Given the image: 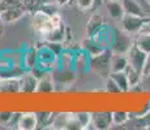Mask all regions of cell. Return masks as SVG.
Returning <instances> with one entry per match:
<instances>
[{
    "mask_svg": "<svg viewBox=\"0 0 150 130\" xmlns=\"http://www.w3.org/2000/svg\"><path fill=\"white\" fill-rule=\"evenodd\" d=\"M110 57H111V52H106L103 51L102 53L91 56V68L96 69L98 72V74L100 73V76L107 78L111 73L110 70Z\"/></svg>",
    "mask_w": 150,
    "mask_h": 130,
    "instance_id": "cell-3",
    "label": "cell"
},
{
    "mask_svg": "<svg viewBox=\"0 0 150 130\" xmlns=\"http://www.w3.org/2000/svg\"><path fill=\"white\" fill-rule=\"evenodd\" d=\"M122 4L124 8V13L127 14H133V16L145 17V12L138 0H122Z\"/></svg>",
    "mask_w": 150,
    "mask_h": 130,
    "instance_id": "cell-11",
    "label": "cell"
},
{
    "mask_svg": "<svg viewBox=\"0 0 150 130\" xmlns=\"http://www.w3.org/2000/svg\"><path fill=\"white\" fill-rule=\"evenodd\" d=\"M140 87L144 89V90H150V74L142 76V78H141Z\"/></svg>",
    "mask_w": 150,
    "mask_h": 130,
    "instance_id": "cell-24",
    "label": "cell"
},
{
    "mask_svg": "<svg viewBox=\"0 0 150 130\" xmlns=\"http://www.w3.org/2000/svg\"><path fill=\"white\" fill-rule=\"evenodd\" d=\"M45 38L48 40V42H52V43H63L65 39V31L64 27L62 25L56 26L54 27L52 30H50L48 33L45 34Z\"/></svg>",
    "mask_w": 150,
    "mask_h": 130,
    "instance_id": "cell-14",
    "label": "cell"
},
{
    "mask_svg": "<svg viewBox=\"0 0 150 130\" xmlns=\"http://www.w3.org/2000/svg\"><path fill=\"white\" fill-rule=\"evenodd\" d=\"M76 1H77V7L81 11H89L94 5V0H76Z\"/></svg>",
    "mask_w": 150,
    "mask_h": 130,
    "instance_id": "cell-23",
    "label": "cell"
},
{
    "mask_svg": "<svg viewBox=\"0 0 150 130\" xmlns=\"http://www.w3.org/2000/svg\"><path fill=\"white\" fill-rule=\"evenodd\" d=\"M69 1H71V0H56V3L59 5H67Z\"/></svg>",
    "mask_w": 150,
    "mask_h": 130,
    "instance_id": "cell-29",
    "label": "cell"
},
{
    "mask_svg": "<svg viewBox=\"0 0 150 130\" xmlns=\"http://www.w3.org/2000/svg\"><path fill=\"white\" fill-rule=\"evenodd\" d=\"M0 1H4V0H0Z\"/></svg>",
    "mask_w": 150,
    "mask_h": 130,
    "instance_id": "cell-31",
    "label": "cell"
},
{
    "mask_svg": "<svg viewBox=\"0 0 150 130\" xmlns=\"http://www.w3.org/2000/svg\"><path fill=\"white\" fill-rule=\"evenodd\" d=\"M24 12L22 9L20 8H16V7H11V8H4V9L0 12V17L1 20L4 21V24H9V22H13L16 20L21 18Z\"/></svg>",
    "mask_w": 150,
    "mask_h": 130,
    "instance_id": "cell-13",
    "label": "cell"
},
{
    "mask_svg": "<svg viewBox=\"0 0 150 130\" xmlns=\"http://www.w3.org/2000/svg\"><path fill=\"white\" fill-rule=\"evenodd\" d=\"M131 37L132 35L127 34L125 31H123V30L120 31V33H117L111 52H115V53H127V52L129 51V48H131L134 43L131 40Z\"/></svg>",
    "mask_w": 150,
    "mask_h": 130,
    "instance_id": "cell-5",
    "label": "cell"
},
{
    "mask_svg": "<svg viewBox=\"0 0 150 130\" xmlns=\"http://www.w3.org/2000/svg\"><path fill=\"white\" fill-rule=\"evenodd\" d=\"M145 17H140V16H133V14H127L124 13V16L120 18L122 22V30L125 31L129 35H134L138 34L141 26H142L144 21H145Z\"/></svg>",
    "mask_w": 150,
    "mask_h": 130,
    "instance_id": "cell-2",
    "label": "cell"
},
{
    "mask_svg": "<svg viewBox=\"0 0 150 130\" xmlns=\"http://www.w3.org/2000/svg\"><path fill=\"white\" fill-rule=\"evenodd\" d=\"M106 91L110 92V94H114V92H120V89L119 86L116 85V82H115L114 79H112L111 77H107L106 78V86H105Z\"/></svg>",
    "mask_w": 150,
    "mask_h": 130,
    "instance_id": "cell-20",
    "label": "cell"
},
{
    "mask_svg": "<svg viewBox=\"0 0 150 130\" xmlns=\"http://www.w3.org/2000/svg\"><path fill=\"white\" fill-rule=\"evenodd\" d=\"M110 77L119 86L120 92H127L131 90V85H129V79H128V76H127L125 70L124 72H111Z\"/></svg>",
    "mask_w": 150,
    "mask_h": 130,
    "instance_id": "cell-12",
    "label": "cell"
},
{
    "mask_svg": "<svg viewBox=\"0 0 150 130\" xmlns=\"http://www.w3.org/2000/svg\"><path fill=\"white\" fill-rule=\"evenodd\" d=\"M127 57H128V65L132 66L133 69H136L137 72H140V73L142 74V69H144V65H145L148 53L144 52L142 50H140L133 43V46L127 52Z\"/></svg>",
    "mask_w": 150,
    "mask_h": 130,
    "instance_id": "cell-1",
    "label": "cell"
},
{
    "mask_svg": "<svg viewBox=\"0 0 150 130\" xmlns=\"http://www.w3.org/2000/svg\"><path fill=\"white\" fill-rule=\"evenodd\" d=\"M4 21L1 20V17H0V37L3 35V31H4Z\"/></svg>",
    "mask_w": 150,
    "mask_h": 130,
    "instance_id": "cell-28",
    "label": "cell"
},
{
    "mask_svg": "<svg viewBox=\"0 0 150 130\" xmlns=\"http://www.w3.org/2000/svg\"><path fill=\"white\" fill-rule=\"evenodd\" d=\"M106 9H107L110 17L115 20H120L124 16L122 0H106Z\"/></svg>",
    "mask_w": 150,
    "mask_h": 130,
    "instance_id": "cell-10",
    "label": "cell"
},
{
    "mask_svg": "<svg viewBox=\"0 0 150 130\" xmlns=\"http://www.w3.org/2000/svg\"><path fill=\"white\" fill-rule=\"evenodd\" d=\"M141 121H142V124H144V128L150 129V111L142 118H141Z\"/></svg>",
    "mask_w": 150,
    "mask_h": 130,
    "instance_id": "cell-27",
    "label": "cell"
},
{
    "mask_svg": "<svg viewBox=\"0 0 150 130\" xmlns=\"http://www.w3.org/2000/svg\"><path fill=\"white\" fill-rule=\"evenodd\" d=\"M129 120V113L124 111H116L112 112V124L114 125H124L125 122H128Z\"/></svg>",
    "mask_w": 150,
    "mask_h": 130,
    "instance_id": "cell-19",
    "label": "cell"
},
{
    "mask_svg": "<svg viewBox=\"0 0 150 130\" xmlns=\"http://www.w3.org/2000/svg\"><path fill=\"white\" fill-rule=\"evenodd\" d=\"M52 89H54L52 81H51L50 77L46 76V74L38 79V87H37V91L38 92H51Z\"/></svg>",
    "mask_w": 150,
    "mask_h": 130,
    "instance_id": "cell-18",
    "label": "cell"
},
{
    "mask_svg": "<svg viewBox=\"0 0 150 130\" xmlns=\"http://www.w3.org/2000/svg\"><path fill=\"white\" fill-rule=\"evenodd\" d=\"M138 33L148 34V35H150V20L146 18L145 21H144V24H142V26H141V29H140V31H138Z\"/></svg>",
    "mask_w": 150,
    "mask_h": 130,
    "instance_id": "cell-25",
    "label": "cell"
},
{
    "mask_svg": "<svg viewBox=\"0 0 150 130\" xmlns=\"http://www.w3.org/2000/svg\"><path fill=\"white\" fill-rule=\"evenodd\" d=\"M105 25V20L100 14H93L89 18L88 24H86V35L88 37H96V34H98L102 30V26Z\"/></svg>",
    "mask_w": 150,
    "mask_h": 130,
    "instance_id": "cell-9",
    "label": "cell"
},
{
    "mask_svg": "<svg viewBox=\"0 0 150 130\" xmlns=\"http://www.w3.org/2000/svg\"><path fill=\"white\" fill-rule=\"evenodd\" d=\"M90 125H93L94 129L106 130L111 128L112 124V112H96L91 113Z\"/></svg>",
    "mask_w": 150,
    "mask_h": 130,
    "instance_id": "cell-4",
    "label": "cell"
},
{
    "mask_svg": "<svg viewBox=\"0 0 150 130\" xmlns=\"http://www.w3.org/2000/svg\"><path fill=\"white\" fill-rule=\"evenodd\" d=\"M37 128H38V120H37L35 113H33V112L18 113L17 129H20V130H34Z\"/></svg>",
    "mask_w": 150,
    "mask_h": 130,
    "instance_id": "cell-6",
    "label": "cell"
},
{
    "mask_svg": "<svg viewBox=\"0 0 150 130\" xmlns=\"http://www.w3.org/2000/svg\"><path fill=\"white\" fill-rule=\"evenodd\" d=\"M37 115V120H38V125H47L52 120V115L47 113V112H39Z\"/></svg>",
    "mask_w": 150,
    "mask_h": 130,
    "instance_id": "cell-21",
    "label": "cell"
},
{
    "mask_svg": "<svg viewBox=\"0 0 150 130\" xmlns=\"http://www.w3.org/2000/svg\"><path fill=\"white\" fill-rule=\"evenodd\" d=\"M146 1H148V3H149V4H150V0H146Z\"/></svg>",
    "mask_w": 150,
    "mask_h": 130,
    "instance_id": "cell-30",
    "label": "cell"
},
{
    "mask_svg": "<svg viewBox=\"0 0 150 130\" xmlns=\"http://www.w3.org/2000/svg\"><path fill=\"white\" fill-rule=\"evenodd\" d=\"M146 74H150V53H148L145 65H144V69H142V76H146Z\"/></svg>",
    "mask_w": 150,
    "mask_h": 130,
    "instance_id": "cell-26",
    "label": "cell"
},
{
    "mask_svg": "<svg viewBox=\"0 0 150 130\" xmlns=\"http://www.w3.org/2000/svg\"><path fill=\"white\" fill-rule=\"evenodd\" d=\"M125 73L128 76V79H129V85H131V90L134 89L136 86H140L141 83V78H142V74L140 72H137L136 69H133L132 66H127L125 69Z\"/></svg>",
    "mask_w": 150,
    "mask_h": 130,
    "instance_id": "cell-16",
    "label": "cell"
},
{
    "mask_svg": "<svg viewBox=\"0 0 150 130\" xmlns=\"http://www.w3.org/2000/svg\"><path fill=\"white\" fill-rule=\"evenodd\" d=\"M13 117L14 113H12V112H0V124L1 125H8L13 120Z\"/></svg>",
    "mask_w": 150,
    "mask_h": 130,
    "instance_id": "cell-22",
    "label": "cell"
},
{
    "mask_svg": "<svg viewBox=\"0 0 150 130\" xmlns=\"http://www.w3.org/2000/svg\"><path fill=\"white\" fill-rule=\"evenodd\" d=\"M38 77L33 73H25L20 77V92H34L38 87Z\"/></svg>",
    "mask_w": 150,
    "mask_h": 130,
    "instance_id": "cell-7",
    "label": "cell"
},
{
    "mask_svg": "<svg viewBox=\"0 0 150 130\" xmlns=\"http://www.w3.org/2000/svg\"><path fill=\"white\" fill-rule=\"evenodd\" d=\"M133 42L140 50H142L144 52H146V53H150V35L138 33Z\"/></svg>",
    "mask_w": 150,
    "mask_h": 130,
    "instance_id": "cell-17",
    "label": "cell"
},
{
    "mask_svg": "<svg viewBox=\"0 0 150 130\" xmlns=\"http://www.w3.org/2000/svg\"><path fill=\"white\" fill-rule=\"evenodd\" d=\"M0 91L20 92V78H3L0 81Z\"/></svg>",
    "mask_w": 150,
    "mask_h": 130,
    "instance_id": "cell-15",
    "label": "cell"
},
{
    "mask_svg": "<svg viewBox=\"0 0 150 130\" xmlns=\"http://www.w3.org/2000/svg\"><path fill=\"white\" fill-rule=\"evenodd\" d=\"M128 66L127 53H115L111 52L110 57V70L111 72H124Z\"/></svg>",
    "mask_w": 150,
    "mask_h": 130,
    "instance_id": "cell-8",
    "label": "cell"
}]
</instances>
